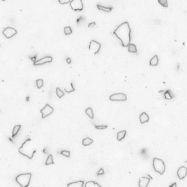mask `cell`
Listing matches in <instances>:
<instances>
[{"instance_id":"cell-1","label":"cell","mask_w":187,"mask_h":187,"mask_svg":"<svg viewBox=\"0 0 187 187\" xmlns=\"http://www.w3.org/2000/svg\"><path fill=\"white\" fill-rule=\"evenodd\" d=\"M113 33L121 41L123 47H128L131 41V29L128 22L121 23Z\"/></svg>"},{"instance_id":"cell-2","label":"cell","mask_w":187,"mask_h":187,"mask_svg":"<svg viewBox=\"0 0 187 187\" xmlns=\"http://www.w3.org/2000/svg\"><path fill=\"white\" fill-rule=\"evenodd\" d=\"M37 149L31 138H28L22 143L21 147L19 148V153L23 155L24 157H28L29 159H32L36 153Z\"/></svg>"},{"instance_id":"cell-3","label":"cell","mask_w":187,"mask_h":187,"mask_svg":"<svg viewBox=\"0 0 187 187\" xmlns=\"http://www.w3.org/2000/svg\"><path fill=\"white\" fill-rule=\"evenodd\" d=\"M32 177V174L31 173L21 174L16 177V181L21 187H28L30 184Z\"/></svg>"},{"instance_id":"cell-4","label":"cell","mask_w":187,"mask_h":187,"mask_svg":"<svg viewBox=\"0 0 187 187\" xmlns=\"http://www.w3.org/2000/svg\"><path fill=\"white\" fill-rule=\"evenodd\" d=\"M153 167L156 172L159 173L160 175H163L165 171V165L162 159L159 158L154 157L153 159Z\"/></svg>"},{"instance_id":"cell-5","label":"cell","mask_w":187,"mask_h":187,"mask_svg":"<svg viewBox=\"0 0 187 187\" xmlns=\"http://www.w3.org/2000/svg\"><path fill=\"white\" fill-rule=\"evenodd\" d=\"M88 48L91 52H92L94 55H97L101 48V43H100L99 42H97L94 40H92V41H91V42L89 43Z\"/></svg>"},{"instance_id":"cell-6","label":"cell","mask_w":187,"mask_h":187,"mask_svg":"<svg viewBox=\"0 0 187 187\" xmlns=\"http://www.w3.org/2000/svg\"><path fill=\"white\" fill-rule=\"evenodd\" d=\"M70 4L71 8L75 11H81L83 10V2L82 0H71Z\"/></svg>"},{"instance_id":"cell-7","label":"cell","mask_w":187,"mask_h":187,"mask_svg":"<svg viewBox=\"0 0 187 187\" xmlns=\"http://www.w3.org/2000/svg\"><path fill=\"white\" fill-rule=\"evenodd\" d=\"M109 100L111 101H126L127 96L123 93H116L109 96Z\"/></svg>"},{"instance_id":"cell-8","label":"cell","mask_w":187,"mask_h":187,"mask_svg":"<svg viewBox=\"0 0 187 187\" xmlns=\"http://www.w3.org/2000/svg\"><path fill=\"white\" fill-rule=\"evenodd\" d=\"M17 30L15 29H14V28H12V27H7L3 30V32H2L3 35L7 39L13 37L14 35H17Z\"/></svg>"},{"instance_id":"cell-9","label":"cell","mask_w":187,"mask_h":187,"mask_svg":"<svg viewBox=\"0 0 187 187\" xmlns=\"http://www.w3.org/2000/svg\"><path fill=\"white\" fill-rule=\"evenodd\" d=\"M54 112V108L50 106L49 104H46L42 109H41V113L42 115V118H46V117L50 115Z\"/></svg>"},{"instance_id":"cell-10","label":"cell","mask_w":187,"mask_h":187,"mask_svg":"<svg viewBox=\"0 0 187 187\" xmlns=\"http://www.w3.org/2000/svg\"><path fill=\"white\" fill-rule=\"evenodd\" d=\"M147 177H142L139 178V181H138L139 187H147L151 180H152V177L149 174H147Z\"/></svg>"},{"instance_id":"cell-11","label":"cell","mask_w":187,"mask_h":187,"mask_svg":"<svg viewBox=\"0 0 187 187\" xmlns=\"http://www.w3.org/2000/svg\"><path fill=\"white\" fill-rule=\"evenodd\" d=\"M52 61V58L50 56H45L41 59L37 60L36 62H35L34 63V65L35 66H38V65H44L46 63H50V62Z\"/></svg>"},{"instance_id":"cell-12","label":"cell","mask_w":187,"mask_h":187,"mask_svg":"<svg viewBox=\"0 0 187 187\" xmlns=\"http://www.w3.org/2000/svg\"><path fill=\"white\" fill-rule=\"evenodd\" d=\"M177 177L180 180H183V179L187 175V168L185 166H181L178 168L177 172Z\"/></svg>"},{"instance_id":"cell-13","label":"cell","mask_w":187,"mask_h":187,"mask_svg":"<svg viewBox=\"0 0 187 187\" xmlns=\"http://www.w3.org/2000/svg\"><path fill=\"white\" fill-rule=\"evenodd\" d=\"M150 120V118L148 115H147L146 112H142L141 115H139V121L141 123H144L148 122Z\"/></svg>"},{"instance_id":"cell-14","label":"cell","mask_w":187,"mask_h":187,"mask_svg":"<svg viewBox=\"0 0 187 187\" xmlns=\"http://www.w3.org/2000/svg\"><path fill=\"white\" fill-rule=\"evenodd\" d=\"M84 184H85L84 181L79 180V181H76V182L68 183L67 187H83Z\"/></svg>"},{"instance_id":"cell-15","label":"cell","mask_w":187,"mask_h":187,"mask_svg":"<svg viewBox=\"0 0 187 187\" xmlns=\"http://www.w3.org/2000/svg\"><path fill=\"white\" fill-rule=\"evenodd\" d=\"M159 64V58L157 55L153 56V57L151 58L150 60V65L152 67H157Z\"/></svg>"},{"instance_id":"cell-16","label":"cell","mask_w":187,"mask_h":187,"mask_svg":"<svg viewBox=\"0 0 187 187\" xmlns=\"http://www.w3.org/2000/svg\"><path fill=\"white\" fill-rule=\"evenodd\" d=\"M127 132V130L119 131L118 133H117V140H118V141H121V140H123L124 138L126 137Z\"/></svg>"},{"instance_id":"cell-17","label":"cell","mask_w":187,"mask_h":187,"mask_svg":"<svg viewBox=\"0 0 187 187\" xmlns=\"http://www.w3.org/2000/svg\"><path fill=\"white\" fill-rule=\"evenodd\" d=\"M97 7L99 9V10H101V11H103L106 13H109L112 11V7H104V6H102V5H97Z\"/></svg>"},{"instance_id":"cell-18","label":"cell","mask_w":187,"mask_h":187,"mask_svg":"<svg viewBox=\"0 0 187 187\" xmlns=\"http://www.w3.org/2000/svg\"><path fill=\"white\" fill-rule=\"evenodd\" d=\"M85 187H101V186L94 181H88L85 183Z\"/></svg>"},{"instance_id":"cell-19","label":"cell","mask_w":187,"mask_h":187,"mask_svg":"<svg viewBox=\"0 0 187 187\" xmlns=\"http://www.w3.org/2000/svg\"><path fill=\"white\" fill-rule=\"evenodd\" d=\"M164 97H165V98L166 100H171V99L174 98V94L171 92V91L167 90V91H165V92L164 93Z\"/></svg>"},{"instance_id":"cell-20","label":"cell","mask_w":187,"mask_h":187,"mask_svg":"<svg viewBox=\"0 0 187 187\" xmlns=\"http://www.w3.org/2000/svg\"><path fill=\"white\" fill-rule=\"evenodd\" d=\"M137 48L136 46L133 43H130L128 46V52L131 53H137Z\"/></svg>"},{"instance_id":"cell-21","label":"cell","mask_w":187,"mask_h":187,"mask_svg":"<svg viewBox=\"0 0 187 187\" xmlns=\"http://www.w3.org/2000/svg\"><path fill=\"white\" fill-rule=\"evenodd\" d=\"M93 139H91V138H85L82 140V145L84 146H89L93 143Z\"/></svg>"},{"instance_id":"cell-22","label":"cell","mask_w":187,"mask_h":187,"mask_svg":"<svg viewBox=\"0 0 187 187\" xmlns=\"http://www.w3.org/2000/svg\"><path fill=\"white\" fill-rule=\"evenodd\" d=\"M21 128V125H16L14 126L12 130V137H15L17 136V134L18 133V132L20 131Z\"/></svg>"},{"instance_id":"cell-23","label":"cell","mask_w":187,"mask_h":187,"mask_svg":"<svg viewBox=\"0 0 187 187\" xmlns=\"http://www.w3.org/2000/svg\"><path fill=\"white\" fill-rule=\"evenodd\" d=\"M46 165H52V164H54V160H53V157L52 154H50L48 156L47 159H46V162H45Z\"/></svg>"},{"instance_id":"cell-24","label":"cell","mask_w":187,"mask_h":187,"mask_svg":"<svg viewBox=\"0 0 187 187\" xmlns=\"http://www.w3.org/2000/svg\"><path fill=\"white\" fill-rule=\"evenodd\" d=\"M85 114H86L90 118L93 119L94 118V112H93V109L91 108V107H88L86 109H85Z\"/></svg>"},{"instance_id":"cell-25","label":"cell","mask_w":187,"mask_h":187,"mask_svg":"<svg viewBox=\"0 0 187 187\" xmlns=\"http://www.w3.org/2000/svg\"><path fill=\"white\" fill-rule=\"evenodd\" d=\"M64 32L66 35H70L73 33V30L71 26H65L64 29Z\"/></svg>"},{"instance_id":"cell-26","label":"cell","mask_w":187,"mask_h":187,"mask_svg":"<svg viewBox=\"0 0 187 187\" xmlns=\"http://www.w3.org/2000/svg\"><path fill=\"white\" fill-rule=\"evenodd\" d=\"M43 80L42 79H39L36 81V85L38 89H41L43 86Z\"/></svg>"},{"instance_id":"cell-27","label":"cell","mask_w":187,"mask_h":187,"mask_svg":"<svg viewBox=\"0 0 187 187\" xmlns=\"http://www.w3.org/2000/svg\"><path fill=\"white\" fill-rule=\"evenodd\" d=\"M56 95H57V97H59V98H61L62 97L64 96V91H62L59 88H56Z\"/></svg>"},{"instance_id":"cell-28","label":"cell","mask_w":187,"mask_h":187,"mask_svg":"<svg viewBox=\"0 0 187 187\" xmlns=\"http://www.w3.org/2000/svg\"><path fill=\"white\" fill-rule=\"evenodd\" d=\"M158 2L164 7H168V2L167 0H158Z\"/></svg>"},{"instance_id":"cell-29","label":"cell","mask_w":187,"mask_h":187,"mask_svg":"<svg viewBox=\"0 0 187 187\" xmlns=\"http://www.w3.org/2000/svg\"><path fill=\"white\" fill-rule=\"evenodd\" d=\"M60 153L67 158L70 157V155H71V153H70V151H61Z\"/></svg>"},{"instance_id":"cell-30","label":"cell","mask_w":187,"mask_h":187,"mask_svg":"<svg viewBox=\"0 0 187 187\" xmlns=\"http://www.w3.org/2000/svg\"><path fill=\"white\" fill-rule=\"evenodd\" d=\"M95 128L97 129H105L108 128L107 125H95Z\"/></svg>"},{"instance_id":"cell-31","label":"cell","mask_w":187,"mask_h":187,"mask_svg":"<svg viewBox=\"0 0 187 187\" xmlns=\"http://www.w3.org/2000/svg\"><path fill=\"white\" fill-rule=\"evenodd\" d=\"M58 2L61 5H65V4H67V3H71V0H58Z\"/></svg>"},{"instance_id":"cell-32","label":"cell","mask_w":187,"mask_h":187,"mask_svg":"<svg viewBox=\"0 0 187 187\" xmlns=\"http://www.w3.org/2000/svg\"><path fill=\"white\" fill-rule=\"evenodd\" d=\"M104 174V170L103 168H100L97 172V175H103Z\"/></svg>"},{"instance_id":"cell-33","label":"cell","mask_w":187,"mask_h":187,"mask_svg":"<svg viewBox=\"0 0 187 187\" xmlns=\"http://www.w3.org/2000/svg\"><path fill=\"white\" fill-rule=\"evenodd\" d=\"M95 25H96V22H91V23H89V24H88V27L91 28V26H95Z\"/></svg>"},{"instance_id":"cell-34","label":"cell","mask_w":187,"mask_h":187,"mask_svg":"<svg viewBox=\"0 0 187 187\" xmlns=\"http://www.w3.org/2000/svg\"><path fill=\"white\" fill-rule=\"evenodd\" d=\"M168 187H177V183L175 182V183H173L171 185H170Z\"/></svg>"},{"instance_id":"cell-35","label":"cell","mask_w":187,"mask_h":187,"mask_svg":"<svg viewBox=\"0 0 187 187\" xmlns=\"http://www.w3.org/2000/svg\"><path fill=\"white\" fill-rule=\"evenodd\" d=\"M66 61H67V64H71V59L70 58H67L66 59Z\"/></svg>"},{"instance_id":"cell-36","label":"cell","mask_w":187,"mask_h":187,"mask_svg":"<svg viewBox=\"0 0 187 187\" xmlns=\"http://www.w3.org/2000/svg\"><path fill=\"white\" fill-rule=\"evenodd\" d=\"M32 58V60H33V61H34V63H35V62H36V61H37L35 60V59H36V56H35L33 58Z\"/></svg>"},{"instance_id":"cell-37","label":"cell","mask_w":187,"mask_h":187,"mask_svg":"<svg viewBox=\"0 0 187 187\" xmlns=\"http://www.w3.org/2000/svg\"><path fill=\"white\" fill-rule=\"evenodd\" d=\"M185 162H186V163H187V160H186V161H185Z\"/></svg>"}]
</instances>
